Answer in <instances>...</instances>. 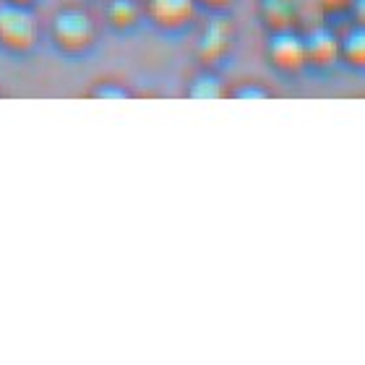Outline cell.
Segmentation results:
<instances>
[{
	"instance_id": "cell-14",
	"label": "cell",
	"mask_w": 365,
	"mask_h": 365,
	"mask_svg": "<svg viewBox=\"0 0 365 365\" xmlns=\"http://www.w3.org/2000/svg\"><path fill=\"white\" fill-rule=\"evenodd\" d=\"M196 3H204V6H209V8H227L232 0H196Z\"/></svg>"
},
{
	"instance_id": "cell-1",
	"label": "cell",
	"mask_w": 365,
	"mask_h": 365,
	"mask_svg": "<svg viewBox=\"0 0 365 365\" xmlns=\"http://www.w3.org/2000/svg\"><path fill=\"white\" fill-rule=\"evenodd\" d=\"M37 42V21L19 3H3L0 6V45H6L14 53H26Z\"/></svg>"
},
{
	"instance_id": "cell-6",
	"label": "cell",
	"mask_w": 365,
	"mask_h": 365,
	"mask_svg": "<svg viewBox=\"0 0 365 365\" xmlns=\"http://www.w3.org/2000/svg\"><path fill=\"white\" fill-rule=\"evenodd\" d=\"M305 42V58L313 66H331L339 55V39L331 34L329 29H313L308 37H303Z\"/></svg>"
},
{
	"instance_id": "cell-5",
	"label": "cell",
	"mask_w": 365,
	"mask_h": 365,
	"mask_svg": "<svg viewBox=\"0 0 365 365\" xmlns=\"http://www.w3.org/2000/svg\"><path fill=\"white\" fill-rule=\"evenodd\" d=\"M146 11L162 29H180V26L193 21L196 0H149Z\"/></svg>"
},
{
	"instance_id": "cell-7",
	"label": "cell",
	"mask_w": 365,
	"mask_h": 365,
	"mask_svg": "<svg viewBox=\"0 0 365 365\" xmlns=\"http://www.w3.org/2000/svg\"><path fill=\"white\" fill-rule=\"evenodd\" d=\"M261 14L274 31L289 29L295 21V0H261Z\"/></svg>"
},
{
	"instance_id": "cell-4",
	"label": "cell",
	"mask_w": 365,
	"mask_h": 365,
	"mask_svg": "<svg viewBox=\"0 0 365 365\" xmlns=\"http://www.w3.org/2000/svg\"><path fill=\"white\" fill-rule=\"evenodd\" d=\"M269 58L277 68L287 71V73H295L308 66L303 37L292 29H277V34L269 39Z\"/></svg>"
},
{
	"instance_id": "cell-15",
	"label": "cell",
	"mask_w": 365,
	"mask_h": 365,
	"mask_svg": "<svg viewBox=\"0 0 365 365\" xmlns=\"http://www.w3.org/2000/svg\"><path fill=\"white\" fill-rule=\"evenodd\" d=\"M8 3H19V6H29L31 0H8Z\"/></svg>"
},
{
	"instance_id": "cell-8",
	"label": "cell",
	"mask_w": 365,
	"mask_h": 365,
	"mask_svg": "<svg viewBox=\"0 0 365 365\" xmlns=\"http://www.w3.org/2000/svg\"><path fill=\"white\" fill-rule=\"evenodd\" d=\"M107 19L118 29H130L141 19V0H110Z\"/></svg>"
},
{
	"instance_id": "cell-2",
	"label": "cell",
	"mask_w": 365,
	"mask_h": 365,
	"mask_svg": "<svg viewBox=\"0 0 365 365\" xmlns=\"http://www.w3.org/2000/svg\"><path fill=\"white\" fill-rule=\"evenodd\" d=\"M53 37L63 50L81 53L94 42V21L84 8H63L55 14Z\"/></svg>"
},
{
	"instance_id": "cell-12",
	"label": "cell",
	"mask_w": 365,
	"mask_h": 365,
	"mask_svg": "<svg viewBox=\"0 0 365 365\" xmlns=\"http://www.w3.org/2000/svg\"><path fill=\"white\" fill-rule=\"evenodd\" d=\"M91 94H94V97L120 99V97H130V89H125V86L118 84V81H102V84H97L91 89Z\"/></svg>"
},
{
	"instance_id": "cell-13",
	"label": "cell",
	"mask_w": 365,
	"mask_h": 365,
	"mask_svg": "<svg viewBox=\"0 0 365 365\" xmlns=\"http://www.w3.org/2000/svg\"><path fill=\"white\" fill-rule=\"evenodd\" d=\"M327 8H331V11H339V8H347L352 3V0H321Z\"/></svg>"
},
{
	"instance_id": "cell-11",
	"label": "cell",
	"mask_w": 365,
	"mask_h": 365,
	"mask_svg": "<svg viewBox=\"0 0 365 365\" xmlns=\"http://www.w3.org/2000/svg\"><path fill=\"white\" fill-rule=\"evenodd\" d=\"M230 94L235 99H264V97H272V89L261 84H253V81H245V84H237Z\"/></svg>"
},
{
	"instance_id": "cell-10",
	"label": "cell",
	"mask_w": 365,
	"mask_h": 365,
	"mask_svg": "<svg viewBox=\"0 0 365 365\" xmlns=\"http://www.w3.org/2000/svg\"><path fill=\"white\" fill-rule=\"evenodd\" d=\"M339 55H344V58H347L350 63H355V66H363V58H365L363 31H360V29L350 31V34L339 42Z\"/></svg>"
},
{
	"instance_id": "cell-3",
	"label": "cell",
	"mask_w": 365,
	"mask_h": 365,
	"mask_svg": "<svg viewBox=\"0 0 365 365\" xmlns=\"http://www.w3.org/2000/svg\"><path fill=\"white\" fill-rule=\"evenodd\" d=\"M232 39H235V31H232V24L225 16H217L206 24V29L201 31V39L196 45V53L201 58L204 66H214V63L225 61L230 55V47H232Z\"/></svg>"
},
{
	"instance_id": "cell-9",
	"label": "cell",
	"mask_w": 365,
	"mask_h": 365,
	"mask_svg": "<svg viewBox=\"0 0 365 365\" xmlns=\"http://www.w3.org/2000/svg\"><path fill=\"white\" fill-rule=\"evenodd\" d=\"M225 94V86L214 73H198L188 86L190 99H220Z\"/></svg>"
}]
</instances>
